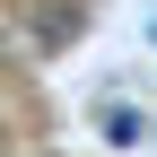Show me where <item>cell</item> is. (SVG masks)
Here are the masks:
<instances>
[{
  "mask_svg": "<svg viewBox=\"0 0 157 157\" xmlns=\"http://www.w3.org/2000/svg\"><path fill=\"white\" fill-rule=\"evenodd\" d=\"M96 131H105V148H140V140H148V113H140V105H105Z\"/></svg>",
  "mask_w": 157,
  "mask_h": 157,
  "instance_id": "cell-1",
  "label": "cell"
}]
</instances>
